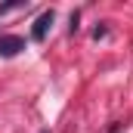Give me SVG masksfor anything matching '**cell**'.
<instances>
[{
  "mask_svg": "<svg viewBox=\"0 0 133 133\" xmlns=\"http://www.w3.org/2000/svg\"><path fill=\"white\" fill-rule=\"evenodd\" d=\"M22 50H25V37H19V34H0V56L3 59H12Z\"/></svg>",
  "mask_w": 133,
  "mask_h": 133,
  "instance_id": "2",
  "label": "cell"
},
{
  "mask_svg": "<svg viewBox=\"0 0 133 133\" xmlns=\"http://www.w3.org/2000/svg\"><path fill=\"white\" fill-rule=\"evenodd\" d=\"M102 37H108V28H105V22L93 28V40H102Z\"/></svg>",
  "mask_w": 133,
  "mask_h": 133,
  "instance_id": "4",
  "label": "cell"
},
{
  "mask_svg": "<svg viewBox=\"0 0 133 133\" xmlns=\"http://www.w3.org/2000/svg\"><path fill=\"white\" fill-rule=\"evenodd\" d=\"M53 22H56V9H43V12L34 19V28H31V40L34 43H43V40H46Z\"/></svg>",
  "mask_w": 133,
  "mask_h": 133,
  "instance_id": "1",
  "label": "cell"
},
{
  "mask_svg": "<svg viewBox=\"0 0 133 133\" xmlns=\"http://www.w3.org/2000/svg\"><path fill=\"white\" fill-rule=\"evenodd\" d=\"M12 9H25V0H9V3H0V16L12 12Z\"/></svg>",
  "mask_w": 133,
  "mask_h": 133,
  "instance_id": "3",
  "label": "cell"
},
{
  "mask_svg": "<svg viewBox=\"0 0 133 133\" xmlns=\"http://www.w3.org/2000/svg\"><path fill=\"white\" fill-rule=\"evenodd\" d=\"M121 127H124V124H111V127H108V133H121Z\"/></svg>",
  "mask_w": 133,
  "mask_h": 133,
  "instance_id": "5",
  "label": "cell"
},
{
  "mask_svg": "<svg viewBox=\"0 0 133 133\" xmlns=\"http://www.w3.org/2000/svg\"><path fill=\"white\" fill-rule=\"evenodd\" d=\"M43 133H50V130H43Z\"/></svg>",
  "mask_w": 133,
  "mask_h": 133,
  "instance_id": "6",
  "label": "cell"
}]
</instances>
